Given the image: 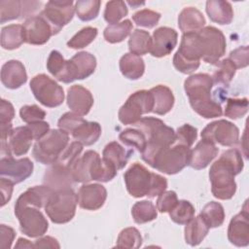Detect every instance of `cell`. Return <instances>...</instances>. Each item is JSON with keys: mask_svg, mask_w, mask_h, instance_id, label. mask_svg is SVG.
Masks as SVG:
<instances>
[{"mask_svg": "<svg viewBox=\"0 0 249 249\" xmlns=\"http://www.w3.org/2000/svg\"><path fill=\"white\" fill-rule=\"evenodd\" d=\"M229 59L231 60L236 69L246 67L248 65V47H239L231 52Z\"/></svg>", "mask_w": 249, "mask_h": 249, "instance_id": "obj_55", "label": "cell"}, {"mask_svg": "<svg viewBox=\"0 0 249 249\" xmlns=\"http://www.w3.org/2000/svg\"><path fill=\"white\" fill-rule=\"evenodd\" d=\"M22 6V12H21V18H31V15H33L41 6V2L37 1H21Z\"/></svg>", "mask_w": 249, "mask_h": 249, "instance_id": "obj_60", "label": "cell"}, {"mask_svg": "<svg viewBox=\"0 0 249 249\" xmlns=\"http://www.w3.org/2000/svg\"><path fill=\"white\" fill-rule=\"evenodd\" d=\"M77 196L81 208L97 210L103 206L107 197V191L101 184H84L80 187Z\"/></svg>", "mask_w": 249, "mask_h": 249, "instance_id": "obj_19", "label": "cell"}, {"mask_svg": "<svg viewBox=\"0 0 249 249\" xmlns=\"http://www.w3.org/2000/svg\"><path fill=\"white\" fill-rule=\"evenodd\" d=\"M169 216L174 223L186 225L195 217V207L188 200H178L175 207L169 212Z\"/></svg>", "mask_w": 249, "mask_h": 249, "instance_id": "obj_42", "label": "cell"}, {"mask_svg": "<svg viewBox=\"0 0 249 249\" xmlns=\"http://www.w3.org/2000/svg\"><path fill=\"white\" fill-rule=\"evenodd\" d=\"M66 66V60L63 58L62 54L58 51H52L48 60H47V68L49 72L57 80L60 81Z\"/></svg>", "mask_w": 249, "mask_h": 249, "instance_id": "obj_49", "label": "cell"}, {"mask_svg": "<svg viewBox=\"0 0 249 249\" xmlns=\"http://www.w3.org/2000/svg\"><path fill=\"white\" fill-rule=\"evenodd\" d=\"M34 244H32L29 240L25 239V238H18L17 244L15 245V248H33Z\"/></svg>", "mask_w": 249, "mask_h": 249, "instance_id": "obj_62", "label": "cell"}, {"mask_svg": "<svg viewBox=\"0 0 249 249\" xmlns=\"http://www.w3.org/2000/svg\"><path fill=\"white\" fill-rule=\"evenodd\" d=\"M23 29L25 42L30 45H44L53 36L50 24L40 15L27 18L23 23Z\"/></svg>", "mask_w": 249, "mask_h": 249, "instance_id": "obj_17", "label": "cell"}, {"mask_svg": "<svg viewBox=\"0 0 249 249\" xmlns=\"http://www.w3.org/2000/svg\"><path fill=\"white\" fill-rule=\"evenodd\" d=\"M13 186L14 183L4 177L0 178V189H1V195H2V203L1 206H4L8 201H10L13 194Z\"/></svg>", "mask_w": 249, "mask_h": 249, "instance_id": "obj_59", "label": "cell"}, {"mask_svg": "<svg viewBox=\"0 0 249 249\" xmlns=\"http://www.w3.org/2000/svg\"><path fill=\"white\" fill-rule=\"evenodd\" d=\"M154 98L153 111L157 115L167 114L174 105V95L171 89L163 85H159L150 89Z\"/></svg>", "mask_w": 249, "mask_h": 249, "instance_id": "obj_29", "label": "cell"}, {"mask_svg": "<svg viewBox=\"0 0 249 249\" xmlns=\"http://www.w3.org/2000/svg\"><path fill=\"white\" fill-rule=\"evenodd\" d=\"M154 174L141 163L134 162L124 174L125 187L129 195L134 197L148 196L152 189Z\"/></svg>", "mask_w": 249, "mask_h": 249, "instance_id": "obj_11", "label": "cell"}, {"mask_svg": "<svg viewBox=\"0 0 249 249\" xmlns=\"http://www.w3.org/2000/svg\"><path fill=\"white\" fill-rule=\"evenodd\" d=\"M32 140L34 137L29 126H18L12 130L7 144L13 155L22 156L29 151Z\"/></svg>", "mask_w": 249, "mask_h": 249, "instance_id": "obj_26", "label": "cell"}, {"mask_svg": "<svg viewBox=\"0 0 249 249\" xmlns=\"http://www.w3.org/2000/svg\"><path fill=\"white\" fill-rule=\"evenodd\" d=\"M239 129L232 123L218 120L208 124L201 131V138L222 146L231 147L238 142Z\"/></svg>", "mask_w": 249, "mask_h": 249, "instance_id": "obj_13", "label": "cell"}, {"mask_svg": "<svg viewBox=\"0 0 249 249\" xmlns=\"http://www.w3.org/2000/svg\"><path fill=\"white\" fill-rule=\"evenodd\" d=\"M178 34L170 27L162 26L156 29L152 37L151 54L155 57H162L169 54L177 44Z\"/></svg>", "mask_w": 249, "mask_h": 249, "instance_id": "obj_20", "label": "cell"}, {"mask_svg": "<svg viewBox=\"0 0 249 249\" xmlns=\"http://www.w3.org/2000/svg\"><path fill=\"white\" fill-rule=\"evenodd\" d=\"M22 6L18 0H2L0 1V21L4 23L9 20L21 18Z\"/></svg>", "mask_w": 249, "mask_h": 249, "instance_id": "obj_47", "label": "cell"}, {"mask_svg": "<svg viewBox=\"0 0 249 249\" xmlns=\"http://www.w3.org/2000/svg\"><path fill=\"white\" fill-rule=\"evenodd\" d=\"M142 244V236L136 228L124 229L117 238L116 246L119 248H139Z\"/></svg>", "mask_w": 249, "mask_h": 249, "instance_id": "obj_44", "label": "cell"}, {"mask_svg": "<svg viewBox=\"0 0 249 249\" xmlns=\"http://www.w3.org/2000/svg\"><path fill=\"white\" fill-rule=\"evenodd\" d=\"M202 56L197 32L183 33L178 51L173 56V65L181 73L191 74L199 67Z\"/></svg>", "mask_w": 249, "mask_h": 249, "instance_id": "obj_5", "label": "cell"}, {"mask_svg": "<svg viewBox=\"0 0 249 249\" xmlns=\"http://www.w3.org/2000/svg\"><path fill=\"white\" fill-rule=\"evenodd\" d=\"M248 111V99L244 98H229L225 107V116L236 120L242 118Z\"/></svg>", "mask_w": 249, "mask_h": 249, "instance_id": "obj_48", "label": "cell"}, {"mask_svg": "<svg viewBox=\"0 0 249 249\" xmlns=\"http://www.w3.org/2000/svg\"><path fill=\"white\" fill-rule=\"evenodd\" d=\"M43 182L53 191L69 189L74 183L72 167L55 161L46 169Z\"/></svg>", "mask_w": 249, "mask_h": 249, "instance_id": "obj_18", "label": "cell"}, {"mask_svg": "<svg viewBox=\"0 0 249 249\" xmlns=\"http://www.w3.org/2000/svg\"><path fill=\"white\" fill-rule=\"evenodd\" d=\"M67 105L73 113L86 116L93 105V96L88 89L81 85H74L68 89Z\"/></svg>", "mask_w": 249, "mask_h": 249, "instance_id": "obj_21", "label": "cell"}, {"mask_svg": "<svg viewBox=\"0 0 249 249\" xmlns=\"http://www.w3.org/2000/svg\"><path fill=\"white\" fill-rule=\"evenodd\" d=\"M248 216L247 201H245L242 210L231 218L228 228V238L231 244L238 247L249 244Z\"/></svg>", "mask_w": 249, "mask_h": 249, "instance_id": "obj_16", "label": "cell"}, {"mask_svg": "<svg viewBox=\"0 0 249 249\" xmlns=\"http://www.w3.org/2000/svg\"><path fill=\"white\" fill-rule=\"evenodd\" d=\"M15 215L18 219L21 232L29 237H40L48 231V221L39 208L26 206L15 212Z\"/></svg>", "mask_w": 249, "mask_h": 249, "instance_id": "obj_14", "label": "cell"}, {"mask_svg": "<svg viewBox=\"0 0 249 249\" xmlns=\"http://www.w3.org/2000/svg\"><path fill=\"white\" fill-rule=\"evenodd\" d=\"M68 61L70 74L73 81L84 80L89 77L94 72L96 67L95 56L88 52H80Z\"/></svg>", "mask_w": 249, "mask_h": 249, "instance_id": "obj_24", "label": "cell"}, {"mask_svg": "<svg viewBox=\"0 0 249 249\" xmlns=\"http://www.w3.org/2000/svg\"><path fill=\"white\" fill-rule=\"evenodd\" d=\"M158 209L149 200L137 201L131 208V215L135 223L144 224L155 220L158 216Z\"/></svg>", "mask_w": 249, "mask_h": 249, "instance_id": "obj_38", "label": "cell"}, {"mask_svg": "<svg viewBox=\"0 0 249 249\" xmlns=\"http://www.w3.org/2000/svg\"><path fill=\"white\" fill-rule=\"evenodd\" d=\"M219 149L215 143L201 138L196 147L191 150L189 165L197 170L203 169L216 158Z\"/></svg>", "mask_w": 249, "mask_h": 249, "instance_id": "obj_23", "label": "cell"}, {"mask_svg": "<svg viewBox=\"0 0 249 249\" xmlns=\"http://www.w3.org/2000/svg\"><path fill=\"white\" fill-rule=\"evenodd\" d=\"M74 13L73 1H49L40 13V16L50 24L53 35H54L73 18Z\"/></svg>", "mask_w": 249, "mask_h": 249, "instance_id": "obj_12", "label": "cell"}, {"mask_svg": "<svg viewBox=\"0 0 249 249\" xmlns=\"http://www.w3.org/2000/svg\"><path fill=\"white\" fill-rule=\"evenodd\" d=\"M97 28L87 26L77 32L68 42L67 46L71 49H83L89 45L97 36Z\"/></svg>", "mask_w": 249, "mask_h": 249, "instance_id": "obj_46", "label": "cell"}, {"mask_svg": "<svg viewBox=\"0 0 249 249\" xmlns=\"http://www.w3.org/2000/svg\"><path fill=\"white\" fill-rule=\"evenodd\" d=\"M119 138L124 144L136 148L137 151L140 153H142L145 150L147 145L145 135L138 128H126L120 133Z\"/></svg>", "mask_w": 249, "mask_h": 249, "instance_id": "obj_43", "label": "cell"}, {"mask_svg": "<svg viewBox=\"0 0 249 249\" xmlns=\"http://www.w3.org/2000/svg\"><path fill=\"white\" fill-rule=\"evenodd\" d=\"M191 159L190 147L176 144L162 149L154 159L151 166L165 174H176L189 165Z\"/></svg>", "mask_w": 249, "mask_h": 249, "instance_id": "obj_7", "label": "cell"}, {"mask_svg": "<svg viewBox=\"0 0 249 249\" xmlns=\"http://www.w3.org/2000/svg\"><path fill=\"white\" fill-rule=\"evenodd\" d=\"M216 64L215 70L213 72L212 81L213 84H220L224 86H229L231 81L232 80L234 74H235V66L231 62V59L225 58L223 60H219Z\"/></svg>", "mask_w": 249, "mask_h": 249, "instance_id": "obj_40", "label": "cell"}, {"mask_svg": "<svg viewBox=\"0 0 249 249\" xmlns=\"http://www.w3.org/2000/svg\"><path fill=\"white\" fill-rule=\"evenodd\" d=\"M78 196L71 189L54 191L45 205V211L54 224H65L73 219L76 213Z\"/></svg>", "mask_w": 249, "mask_h": 249, "instance_id": "obj_6", "label": "cell"}, {"mask_svg": "<svg viewBox=\"0 0 249 249\" xmlns=\"http://www.w3.org/2000/svg\"><path fill=\"white\" fill-rule=\"evenodd\" d=\"M154 98L150 90H137L132 93L119 110V120L124 124H134L142 117L153 111Z\"/></svg>", "mask_w": 249, "mask_h": 249, "instance_id": "obj_8", "label": "cell"}, {"mask_svg": "<svg viewBox=\"0 0 249 249\" xmlns=\"http://www.w3.org/2000/svg\"><path fill=\"white\" fill-rule=\"evenodd\" d=\"M69 133L63 129H50V131L33 146V158L43 164L54 163L68 146Z\"/></svg>", "mask_w": 249, "mask_h": 249, "instance_id": "obj_4", "label": "cell"}, {"mask_svg": "<svg viewBox=\"0 0 249 249\" xmlns=\"http://www.w3.org/2000/svg\"><path fill=\"white\" fill-rule=\"evenodd\" d=\"M132 23L129 19H124L119 23L108 25L103 32L104 39L111 43H120L124 41L131 32Z\"/></svg>", "mask_w": 249, "mask_h": 249, "instance_id": "obj_37", "label": "cell"}, {"mask_svg": "<svg viewBox=\"0 0 249 249\" xmlns=\"http://www.w3.org/2000/svg\"><path fill=\"white\" fill-rule=\"evenodd\" d=\"M14 117H15L14 106L10 101L2 99L0 103V124H11Z\"/></svg>", "mask_w": 249, "mask_h": 249, "instance_id": "obj_57", "label": "cell"}, {"mask_svg": "<svg viewBox=\"0 0 249 249\" xmlns=\"http://www.w3.org/2000/svg\"><path fill=\"white\" fill-rule=\"evenodd\" d=\"M25 42L23 25L11 24L2 28L1 47L5 50H15Z\"/></svg>", "mask_w": 249, "mask_h": 249, "instance_id": "obj_34", "label": "cell"}, {"mask_svg": "<svg viewBox=\"0 0 249 249\" xmlns=\"http://www.w3.org/2000/svg\"><path fill=\"white\" fill-rule=\"evenodd\" d=\"M130 154L131 151L127 152L118 142L113 141L105 146L102 152V158L112 163L117 170H120L126 165Z\"/></svg>", "mask_w": 249, "mask_h": 249, "instance_id": "obj_33", "label": "cell"}, {"mask_svg": "<svg viewBox=\"0 0 249 249\" xmlns=\"http://www.w3.org/2000/svg\"><path fill=\"white\" fill-rule=\"evenodd\" d=\"M204 24L205 18L196 8L186 7L179 14L178 26L183 33L198 32Z\"/></svg>", "mask_w": 249, "mask_h": 249, "instance_id": "obj_27", "label": "cell"}, {"mask_svg": "<svg viewBox=\"0 0 249 249\" xmlns=\"http://www.w3.org/2000/svg\"><path fill=\"white\" fill-rule=\"evenodd\" d=\"M241 153L237 149H229L212 163L209 170L211 192L213 196L222 200L231 198L236 191L234 176L243 169Z\"/></svg>", "mask_w": 249, "mask_h": 249, "instance_id": "obj_1", "label": "cell"}, {"mask_svg": "<svg viewBox=\"0 0 249 249\" xmlns=\"http://www.w3.org/2000/svg\"><path fill=\"white\" fill-rule=\"evenodd\" d=\"M134 125L140 129L146 137L147 145L141 154L142 160L149 165H151L156 156L162 149L171 146L176 140L174 129L158 118H141Z\"/></svg>", "mask_w": 249, "mask_h": 249, "instance_id": "obj_3", "label": "cell"}, {"mask_svg": "<svg viewBox=\"0 0 249 249\" xmlns=\"http://www.w3.org/2000/svg\"><path fill=\"white\" fill-rule=\"evenodd\" d=\"M160 18V14L152 10L144 9L141 11H138L132 16L133 21L138 26L147 27V28H153L156 26Z\"/></svg>", "mask_w": 249, "mask_h": 249, "instance_id": "obj_50", "label": "cell"}, {"mask_svg": "<svg viewBox=\"0 0 249 249\" xmlns=\"http://www.w3.org/2000/svg\"><path fill=\"white\" fill-rule=\"evenodd\" d=\"M197 34L202 53L201 58L206 63H217L226 53L225 35L214 26H206L200 29Z\"/></svg>", "mask_w": 249, "mask_h": 249, "instance_id": "obj_10", "label": "cell"}, {"mask_svg": "<svg viewBox=\"0 0 249 249\" xmlns=\"http://www.w3.org/2000/svg\"><path fill=\"white\" fill-rule=\"evenodd\" d=\"M53 192L54 191L53 189L46 185L29 188L24 193H22L17 199V202L15 204V212L26 206H33L36 208L45 207L47 201L49 200L50 196Z\"/></svg>", "mask_w": 249, "mask_h": 249, "instance_id": "obj_22", "label": "cell"}, {"mask_svg": "<svg viewBox=\"0 0 249 249\" xmlns=\"http://www.w3.org/2000/svg\"><path fill=\"white\" fill-rule=\"evenodd\" d=\"M73 138L83 145L94 144L101 135V126L96 122L85 121L72 133Z\"/></svg>", "mask_w": 249, "mask_h": 249, "instance_id": "obj_32", "label": "cell"}, {"mask_svg": "<svg viewBox=\"0 0 249 249\" xmlns=\"http://www.w3.org/2000/svg\"><path fill=\"white\" fill-rule=\"evenodd\" d=\"M27 81V74L25 67L18 60H9L3 64L1 68V82L11 89H16L25 84Z\"/></svg>", "mask_w": 249, "mask_h": 249, "instance_id": "obj_25", "label": "cell"}, {"mask_svg": "<svg viewBox=\"0 0 249 249\" xmlns=\"http://www.w3.org/2000/svg\"><path fill=\"white\" fill-rule=\"evenodd\" d=\"M206 13L213 22H217L219 24H230L233 18V11L231 3L228 1H207Z\"/></svg>", "mask_w": 249, "mask_h": 249, "instance_id": "obj_28", "label": "cell"}, {"mask_svg": "<svg viewBox=\"0 0 249 249\" xmlns=\"http://www.w3.org/2000/svg\"><path fill=\"white\" fill-rule=\"evenodd\" d=\"M152 48V37L148 31L135 29L128 40V49L131 53L142 55L150 53Z\"/></svg>", "mask_w": 249, "mask_h": 249, "instance_id": "obj_36", "label": "cell"}, {"mask_svg": "<svg viewBox=\"0 0 249 249\" xmlns=\"http://www.w3.org/2000/svg\"><path fill=\"white\" fill-rule=\"evenodd\" d=\"M120 70L129 80H138L145 71V63L141 56L131 53H124L120 59Z\"/></svg>", "mask_w": 249, "mask_h": 249, "instance_id": "obj_30", "label": "cell"}, {"mask_svg": "<svg viewBox=\"0 0 249 249\" xmlns=\"http://www.w3.org/2000/svg\"><path fill=\"white\" fill-rule=\"evenodd\" d=\"M30 89L35 98L46 107H57L64 100L63 89L46 74L33 77L30 81Z\"/></svg>", "mask_w": 249, "mask_h": 249, "instance_id": "obj_9", "label": "cell"}, {"mask_svg": "<svg viewBox=\"0 0 249 249\" xmlns=\"http://www.w3.org/2000/svg\"><path fill=\"white\" fill-rule=\"evenodd\" d=\"M95 153V151L89 150L83 156L79 157L73 163L72 175L74 182L89 183L91 181L89 176V166Z\"/></svg>", "mask_w": 249, "mask_h": 249, "instance_id": "obj_35", "label": "cell"}, {"mask_svg": "<svg viewBox=\"0 0 249 249\" xmlns=\"http://www.w3.org/2000/svg\"><path fill=\"white\" fill-rule=\"evenodd\" d=\"M33 162L28 158L15 160L13 156L1 157L0 175L18 184L27 179L33 172Z\"/></svg>", "mask_w": 249, "mask_h": 249, "instance_id": "obj_15", "label": "cell"}, {"mask_svg": "<svg viewBox=\"0 0 249 249\" xmlns=\"http://www.w3.org/2000/svg\"><path fill=\"white\" fill-rule=\"evenodd\" d=\"M100 5L99 0H80L75 3V12L81 20L89 21L97 18Z\"/></svg>", "mask_w": 249, "mask_h": 249, "instance_id": "obj_41", "label": "cell"}, {"mask_svg": "<svg viewBox=\"0 0 249 249\" xmlns=\"http://www.w3.org/2000/svg\"><path fill=\"white\" fill-rule=\"evenodd\" d=\"M212 87V78L205 73L191 75L184 83V89L193 110L205 119L217 118L223 114L220 103L211 97Z\"/></svg>", "mask_w": 249, "mask_h": 249, "instance_id": "obj_2", "label": "cell"}, {"mask_svg": "<svg viewBox=\"0 0 249 249\" xmlns=\"http://www.w3.org/2000/svg\"><path fill=\"white\" fill-rule=\"evenodd\" d=\"M19 116L23 122L30 124L43 121L46 117V112L35 104L24 105L19 110Z\"/></svg>", "mask_w": 249, "mask_h": 249, "instance_id": "obj_52", "label": "cell"}, {"mask_svg": "<svg viewBox=\"0 0 249 249\" xmlns=\"http://www.w3.org/2000/svg\"><path fill=\"white\" fill-rule=\"evenodd\" d=\"M178 202L177 195L174 191H167L160 194L157 199V209L161 212H170Z\"/></svg>", "mask_w": 249, "mask_h": 249, "instance_id": "obj_54", "label": "cell"}, {"mask_svg": "<svg viewBox=\"0 0 249 249\" xmlns=\"http://www.w3.org/2000/svg\"><path fill=\"white\" fill-rule=\"evenodd\" d=\"M85 121L86 120L81 116L73 112H67L60 117L57 122V125L60 129H63L68 133H72Z\"/></svg>", "mask_w": 249, "mask_h": 249, "instance_id": "obj_53", "label": "cell"}, {"mask_svg": "<svg viewBox=\"0 0 249 249\" xmlns=\"http://www.w3.org/2000/svg\"><path fill=\"white\" fill-rule=\"evenodd\" d=\"M175 141H177V144L191 147L196 140L197 129L189 124H185L182 126L178 127L177 131L175 132Z\"/></svg>", "mask_w": 249, "mask_h": 249, "instance_id": "obj_51", "label": "cell"}, {"mask_svg": "<svg viewBox=\"0 0 249 249\" xmlns=\"http://www.w3.org/2000/svg\"><path fill=\"white\" fill-rule=\"evenodd\" d=\"M27 125L32 131L34 140H37V141L43 138L50 131V124L47 122L40 121V122L30 123Z\"/></svg>", "mask_w": 249, "mask_h": 249, "instance_id": "obj_58", "label": "cell"}, {"mask_svg": "<svg viewBox=\"0 0 249 249\" xmlns=\"http://www.w3.org/2000/svg\"><path fill=\"white\" fill-rule=\"evenodd\" d=\"M200 215L207 223L209 228H218L222 226L225 220L224 207L216 201L208 202L202 208Z\"/></svg>", "mask_w": 249, "mask_h": 249, "instance_id": "obj_39", "label": "cell"}, {"mask_svg": "<svg viewBox=\"0 0 249 249\" xmlns=\"http://www.w3.org/2000/svg\"><path fill=\"white\" fill-rule=\"evenodd\" d=\"M209 226L199 214L193 218L185 227V240L191 246L198 245L209 231Z\"/></svg>", "mask_w": 249, "mask_h": 249, "instance_id": "obj_31", "label": "cell"}, {"mask_svg": "<svg viewBox=\"0 0 249 249\" xmlns=\"http://www.w3.org/2000/svg\"><path fill=\"white\" fill-rule=\"evenodd\" d=\"M58 241L52 236H44L37 239L34 243V248H59Z\"/></svg>", "mask_w": 249, "mask_h": 249, "instance_id": "obj_61", "label": "cell"}, {"mask_svg": "<svg viewBox=\"0 0 249 249\" xmlns=\"http://www.w3.org/2000/svg\"><path fill=\"white\" fill-rule=\"evenodd\" d=\"M128 11L126 5L124 1H109L106 3L105 11H104V19L112 24L119 23V21L127 15Z\"/></svg>", "mask_w": 249, "mask_h": 249, "instance_id": "obj_45", "label": "cell"}, {"mask_svg": "<svg viewBox=\"0 0 249 249\" xmlns=\"http://www.w3.org/2000/svg\"><path fill=\"white\" fill-rule=\"evenodd\" d=\"M15 236H16L15 230L9 226L2 224L0 226V248L10 249Z\"/></svg>", "mask_w": 249, "mask_h": 249, "instance_id": "obj_56", "label": "cell"}]
</instances>
